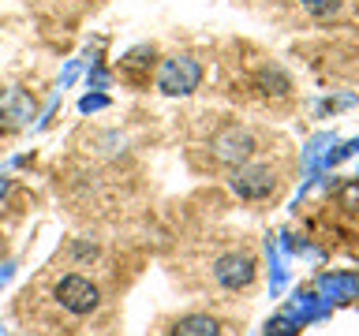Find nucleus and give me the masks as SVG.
<instances>
[{
  "label": "nucleus",
  "instance_id": "nucleus-1",
  "mask_svg": "<svg viewBox=\"0 0 359 336\" xmlns=\"http://www.w3.org/2000/svg\"><path fill=\"white\" fill-rule=\"evenodd\" d=\"M198 83H202V67H198V60H191V56H168L161 64V71H157V90L168 97L195 94Z\"/></svg>",
  "mask_w": 359,
  "mask_h": 336
},
{
  "label": "nucleus",
  "instance_id": "nucleus-2",
  "mask_svg": "<svg viewBox=\"0 0 359 336\" xmlns=\"http://www.w3.org/2000/svg\"><path fill=\"white\" fill-rule=\"evenodd\" d=\"M56 302H60L67 314H79V318H83V314H94L97 310L101 291H97L94 280L72 273V276H64L60 284H56Z\"/></svg>",
  "mask_w": 359,
  "mask_h": 336
},
{
  "label": "nucleus",
  "instance_id": "nucleus-3",
  "mask_svg": "<svg viewBox=\"0 0 359 336\" xmlns=\"http://www.w3.org/2000/svg\"><path fill=\"white\" fill-rule=\"evenodd\" d=\"M273 187H277V179H273V172H269V168H262V164L236 168V172H232V190H236L240 198H247V202L269 198V195H273Z\"/></svg>",
  "mask_w": 359,
  "mask_h": 336
},
{
  "label": "nucleus",
  "instance_id": "nucleus-4",
  "mask_svg": "<svg viewBox=\"0 0 359 336\" xmlns=\"http://www.w3.org/2000/svg\"><path fill=\"white\" fill-rule=\"evenodd\" d=\"M314 291L325 299V302H352L359 299V273H352V269H333V273H318V280H314Z\"/></svg>",
  "mask_w": 359,
  "mask_h": 336
},
{
  "label": "nucleus",
  "instance_id": "nucleus-5",
  "mask_svg": "<svg viewBox=\"0 0 359 336\" xmlns=\"http://www.w3.org/2000/svg\"><path fill=\"white\" fill-rule=\"evenodd\" d=\"M213 280L229 291H240L255 280V258L251 254H224L213 262Z\"/></svg>",
  "mask_w": 359,
  "mask_h": 336
},
{
  "label": "nucleus",
  "instance_id": "nucleus-6",
  "mask_svg": "<svg viewBox=\"0 0 359 336\" xmlns=\"http://www.w3.org/2000/svg\"><path fill=\"white\" fill-rule=\"evenodd\" d=\"M30 120H34V97L19 86L4 90V94H0V127L19 131V127H27Z\"/></svg>",
  "mask_w": 359,
  "mask_h": 336
},
{
  "label": "nucleus",
  "instance_id": "nucleus-7",
  "mask_svg": "<svg viewBox=\"0 0 359 336\" xmlns=\"http://www.w3.org/2000/svg\"><path fill=\"white\" fill-rule=\"evenodd\" d=\"M255 153V139L243 127H224L217 139H213V157L224 164H240Z\"/></svg>",
  "mask_w": 359,
  "mask_h": 336
},
{
  "label": "nucleus",
  "instance_id": "nucleus-8",
  "mask_svg": "<svg viewBox=\"0 0 359 336\" xmlns=\"http://www.w3.org/2000/svg\"><path fill=\"white\" fill-rule=\"evenodd\" d=\"M330 310H333V302H325L318 291H296V295L288 299V318H296L299 325H307V321H322V318H330Z\"/></svg>",
  "mask_w": 359,
  "mask_h": 336
},
{
  "label": "nucleus",
  "instance_id": "nucleus-9",
  "mask_svg": "<svg viewBox=\"0 0 359 336\" xmlns=\"http://www.w3.org/2000/svg\"><path fill=\"white\" fill-rule=\"evenodd\" d=\"M333 146H337V134L333 131H318L307 142V150H303V168H307V172H330V168H325V157H330Z\"/></svg>",
  "mask_w": 359,
  "mask_h": 336
},
{
  "label": "nucleus",
  "instance_id": "nucleus-10",
  "mask_svg": "<svg viewBox=\"0 0 359 336\" xmlns=\"http://www.w3.org/2000/svg\"><path fill=\"white\" fill-rule=\"evenodd\" d=\"M172 336H221V325L210 314H187L172 325Z\"/></svg>",
  "mask_w": 359,
  "mask_h": 336
},
{
  "label": "nucleus",
  "instance_id": "nucleus-11",
  "mask_svg": "<svg viewBox=\"0 0 359 336\" xmlns=\"http://www.w3.org/2000/svg\"><path fill=\"white\" fill-rule=\"evenodd\" d=\"M266 254H269V295H280V291H285V280H288L285 251H280L277 239H266Z\"/></svg>",
  "mask_w": 359,
  "mask_h": 336
},
{
  "label": "nucleus",
  "instance_id": "nucleus-12",
  "mask_svg": "<svg viewBox=\"0 0 359 336\" xmlns=\"http://www.w3.org/2000/svg\"><path fill=\"white\" fill-rule=\"evenodd\" d=\"M154 60H157L154 45H135V49L123 52L120 67H123V71H131V75H142V71H150V67H154Z\"/></svg>",
  "mask_w": 359,
  "mask_h": 336
},
{
  "label": "nucleus",
  "instance_id": "nucleus-13",
  "mask_svg": "<svg viewBox=\"0 0 359 336\" xmlns=\"http://www.w3.org/2000/svg\"><path fill=\"white\" fill-rule=\"evenodd\" d=\"M299 329H303V325H299L296 318H288V314H277V318L266 321L262 336H299Z\"/></svg>",
  "mask_w": 359,
  "mask_h": 336
},
{
  "label": "nucleus",
  "instance_id": "nucleus-14",
  "mask_svg": "<svg viewBox=\"0 0 359 336\" xmlns=\"http://www.w3.org/2000/svg\"><path fill=\"white\" fill-rule=\"evenodd\" d=\"M262 86H266V94H273V97L288 94V78H285L280 67H266V71H262Z\"/></svg>",
  "mask_w": 359,
  "mask_h": 336
},
{
  "label": "nucleus",
  "instance_id": "nucleus-15",
  "mask_svg": "<svg viewBox=\"0 0 359 336\" xmlns=\"http://www.w3.org/2000/svg\"><path fill=\"white\" fill-rule=\"evenodd\" d=\"M303 8H307V15H314V19H330L341 11V0H303Z\"/></svg>",
  "mask_w": 359,
  "mask_h": 336
},
{
  "label": "nucleus",
  "instance_id": "nucleus-16",
  "mask_svg": "<svg viewBox=\"0 0 359 336\" xmlns=\"http://www.w3.org/2000/svg\"><path fill=\"white\" fill-rule=\"evenodd\" d=\"M359 150V139H352V142H344V146H333L330 150V157H325V168H333V164H341V161H348Z\"/></svg>",
  "mask_w": 359,
  "mask_h": 336
},
{
  "label": "nucleus",
  "instance_id": "nucleus-17",
  "mask_svg": "<svg viewBox=\"0 0 359 336\" xmlns=\"http://www.w3.org/2000/svg\"><path fill=\"white\" fill-rule=\"evenodd\" d=\"M341 206L344 209H359V179H352V183L341 187Z\"/></svg>",
  "mask_w": 359,
  "mask_h": 336
},
{
  "label": "nucleus",
  "instance_id": "nucleus-18",
  "mask_svg": "<svg viewBox=\"0 0 359 336\" xmlns=\"http://www.w3.org/2000/svg\"><path fill=\"white\" fill-rule=\"evenodd\" d=\"M101 108H109L105 94H86L83 101H79V112H101Z\"/></svg>",
  "mask_w": 359,
  "mask_h": 336
},
{
  "label": "nucleus",
  "instance_id": "nucleus-19",
  "mask_svg": "<svg viewBox=\"0 0 359 336\" xmlns=\"http://www.w3.org/2000/svg\"><path fill=\"white\" fill-rule=\"evenodd\" d=\"M86 86H90V90H105V86H109V71L94 64V67L86 71Z\"/></svg>",
  "mask_w": 359,
  "mask_h": 336
},
{
  "label": "nucleus",
  "instance_id": "nucleus-20",
  "mask_svg": "<svg viewBox=\"0 0 359 336\" xmlns=\"http://www.w3.org/2000/svg\"><path fill=\"white\" fill-rule=\"evenodd\" d=\"M79 67H83V64H79V60H67V67H64V75H60V90H67V86H72V83H75V75H79Z\"/></svg>",
  "mask_w": 359,
  "mask_h": 336
},
{
  "label": "nucleus",
  "instance_id": "nucleus-21",
  "mask_svg": "<svg viewBox=\"0 0 359 336\" xmlns=\"http://www.w3.org/2000/svg\"><path fill=\"white\" fill-rule=\"evenodd\" d=\"M11 269H15V265H11V262H8L4 269H0V284H8V280H11Z\"/></svg>",
  "mask_w": 359,
  "mask_h": 336
},
{
  "label": "nucleus",
  "instance_id": "nucleus-22",
  "mask_svg": "<svg viewBox=\"0 0 359 336\" xmlns=\"http://www.w3.org/2000/svg\"><path fill=\"white\" fill-rule=\"evenodd\" d=\"M8 195V176H0V198Z\"/></svg>",
  "mask_w": 359,
  "mask_h": 336
},
{
  "label": "nucleus",
  "instance_id": "nucleus-23",
  "mask_svg": "<svg viewBox=\"0 0 359 336\" xmlns=\"http://www.w3.org/2000/svg\"><path fill=\"white\" fill-rule=\"evenodd\" d=\"M355 179H359V176H355Z\"/></svg>",
  "mask_w": 359,
  "mask_h": 336
}]
</instances>
